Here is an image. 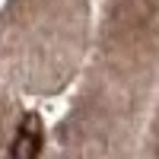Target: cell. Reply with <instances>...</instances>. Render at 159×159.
<instances>
[{
	"label": "cell",
	"mask_w": 159,
	"mask_h": 159,
	"mask_svg": "<svg viewBox=\"0 0 159 159\" xmlns=\"http://www.w3.org/2000/svg\"><path fill=\"white\" fill-rule=\"evenodd\" d=\"M42 140H45V130H42V121L38 115H25L22 124L16 130V140H13V159H38V150H42Z\"/></svg>",
	"instance_id": "obj_1"
}]
</instances>
